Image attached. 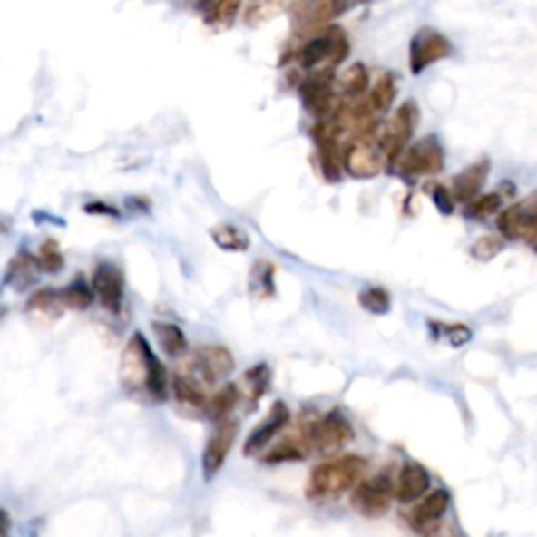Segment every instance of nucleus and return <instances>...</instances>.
Here are the masks:
<instances>
[{"label": "nucleus", "mask_w": 537, "mask_h": 537, "mask_svg": "<svg viewBox=\"0 0 537 537\" xmlns=\"http://www.w3.org/2000/svg\"><path fill=\"white\" fill-rule=\"evenodd\" d=\"M120 382L132 399L143 403H164L168 399L166 367L141 332H134L129 345L124 347L120 361Z\"/></svg>", "instance_id": "1"}, {"label": "nucleus", "mask_w": 537, "mask_h": 537, "mask_svg": "<svg viewBox=\"0 0 537 537\" xmlns=\"http://www.w3.org/2000/svg\"><path fill=\"white\" fill-rule=\"evenodd\" d=\"M367 468V460L361 455H340L317 464L307 479L305 495L315 503H327L353 492L359 485V479Z\"/></svg>", "instance_id": "2"}, {"label": "nucleus", "mask_w": 537, "mask_h": 537, "mask_svg": "<svg viewBox=\"0 0 537 537\" xmlns=\"http://www.w3.org/2000/svg\"><path fill=\"white\" fill-rule=\"evenodd\" d=\"M345 168L355 179H374L386 168V158L380 145V132L376 126L355 132L345 150Z\"/></svg>", "instance_id": "3"}, {"label": "nucleus", "mask_w": 537, "mask_h": 537, "mask_svg": "<svg viewBox=\"0 0 537 537\" xmlns=\"http://www.w3.org/2000/svg\"><path fill=\"white\" fill-rule=\"evenodd\" d=\"M420 112L414 101L403 103L397 112L393 113L391 120L382 126L380 131V145L386 158V171H393L399 166L403 153L407 151L409 141L414 137L415 126H418Z\"/></svg>", "instance_id": "4"}, {"label": "nucleus", "mask_w": 537, "mask_h": 537, "mask_svg": "<svg viewBox=\"0 0 537 537\" xmlns=\"http://www.w3.org/2000/svg\"><path fill=\"white\" fill-rule=\"evenodd\" d=\"M443 168H445V151L434 134L422 137L418 143L407 147L399 162V171L407 181L434 177Z\"/></svg>", "instance_id": "5"}, {"label": "nucleus", "mask_w": 537, "mask_h": 537, "mask_svg": "<svg viewBox=\"0 0 537 537\" xmlns=\"http://www.w3.org/2000/svg\"><path fill=\"white\" fill-rule=\"evenodd\" d=\"M395 498V481L388 474H376L361 481L351 493V506L366 519H378L391 510Z\"/></svg>", "instance_id": "6"}, {"label": "nucleus", "mask_w": 537, "mask_h": 537, "mask_svg": "<svg viewBox=\"0 0 537 537\" xmlns=\"http://www.w3.org/2000/svg\"><path fill=\"white\" fill-rule=\"evenodd\" d=\"M498 233L510 241H529L537 233V191L503 208L495 220Z\"/></svg>", "instance_id": "7"}, {"label": "nucleus", "mask_w": 537, "mask_h": 537, "mask_svg": "<svg viewBox=\"0 0 537 537\" xmlns=\"http://www.w3.org/2000/svg\"><path fill=\"white\" fill-rule=\"evenodd\" d=\"M348 49H351V46H348L347 32L332 25L326 34L307 40V43L302 44V49L298 53V63L300 67H305V70H313V67L324 63L326 59H330L332 65H340L347 59Z\"/></svg>", "instance_id": "8"}, {"label": "nucleus", "mask_w": 537, "mask_h": 537, "mask_svg": "<svg viewBox=\"0 0 537 537\" xmlns=\"http://www.w3.org/2000/svg\"><path fill=\"white\" fill-rule=\"evenodd\" d=\"M307 436L311 449L324 455H330L340 452V449L353 439L355 431L351 422H348L340 412H330L321 415L317 422L307 426Z\"/></svg>", "instance_id": "9"}, {"label": "nucleus", "mask_w": 537, "mask_h": 537, "mask_svg": "<svg viewBox=\"0 0 537 537\" xmlns=\"http://www.w3.org/2000/svg\"><path fill=\"white\" fill-rule=\"evenodd\" d=\"M454 53V46L447 36L433 28H422L409 43V70L414 76H420L428 67L443 62Z\"/></svg>", "instance_id": "10"}, {"label": "nucleus", "mask_w": 537, "mask_h": 537, "mask_svg": "<svg viewBox=\"0 0 537 537\" xmlns=\"http://www.w3.org/2000/svg\"><path fill=\"white\" fill-rule=\"evenodd\" d=\"M239 425L235 420H225L217 426V431L212 433L210 439L206 443L204 454H201V470H204V479L210 481L220 473V468L229 458L231 447L238 436Z\"/></svg>", "instance_id": "11"}, {"label": "nucleus", "mask_w": 537, "mask_h": 537, "mask_svg": "<svg viewBox=\"0 0 537 537\" xmlns=\"http://www.w3.org/2000/svg\"><path fill=\"white\" fill-rule=\"evenodd\" d=\"M302 105L311 116H327L334 110V73L332 70H324L319 73H311L302 80L300 84Z\"/></svg>", "instance_id": "12"}, {"label": "nucleus", "mask_w": 537, "mask_h": 537, "mask_svg": "<svg viewBox=\"0 0 537 537\" xmlns=\"http://www.w3.org/2000/svg\"><path fill=\"white\" fill-rule=\"evenodd\" d=\"M93 290H95L101 307L110 313H120L124 300L122 271L113 263H99L93 273Z\"/></svg>", "instance_id": "13"}, {"label": "nucleus", "mask_w": 537, "mask_h": 537, "mask_svg": "<svg viewBox=\"0 0 537 537\" xmlns=\"http://www.w3.org/2000/svg\"><path fill=\"white\" fill-rule=\"evenodd\" d=\"M288 422H290V409H288L284 401H275L273 407L268 409V414L260 420V425L248 434V439L244 443V455L250 458V455L263 452L268 443L284 431Z\"/></svg>", "instance_id": "14"}, {"label": "nucleus", "mask_w": 537, "mask_h": 537, "mask_svg": "<svg viewBox=\"0 0 537 537\" xmlns=\"http://www.w3.org/2000/svg\"><path fill=\"white\" fill-rule=\"evenodd\" d=\"M191 367L196 369V374L201 380L208 382V385H214V382L225 380L235 369V359L229 353V348L210 345L201 347L196 351L191 359Z\"/></svg>", "instance_id": "15"}, {"label": "nucleus", "mask_w": 537, "mask_h": 537, "mask_svg": "<svg viewBox=\"0 0 537 537\" xmlns=\"http://www.w3.org/2000/svg\"><path fill=\"white\" fill-rule=\"evenodd\" d=\"M449 506H452V495H449L447 489H436V492L425 495V498L409 510V525L415 532H428V529H433L447 514Z\"/></svg>", "instance_id": "16"}, {"label": "nucleus", "mask_w": 537, "mask_h": 537, "mask_svg": "<svg viewBox=\"0 0 537 537\" xmlns=\"http://www.w3.org/2000/svg\"><path fill=\"white\" fill-rule=\"evenodd\" d=\"M288 13L297 32H311L336 19L334 0H297L288 6Z\"/></svg>", "instance_id": "17"}, {"label": "nucleus", "mask_w": 537, "mask_h": 537, "mask_svg": "<svg viewBox=\"0 0 537 537\" xmlns=\"http://www.w3.org/2000/svg\"><path fill=\"white\" fill-rule=\"evenodd\" d=\"M431 489V474L418 462H407L401 466L397 479H395V498L401 503H412L420 500Z\"/></svg>", "instance_id": "18"}, {"label": "nucleus", "mask_w": 537, "mask_h": 537, "mask_svg": "<svg viewBox=\"0 0 537 537\" xmlns=\"http://www.w3.org/2000/svg\"><path fill=\"white\" fill-rule=\"evenodd\" d=\"M489 171H492V162L487 158H481L474 164H470L466 171L455 174L452 181V193L455 201L470 204V201L479 198L483 185H485L489 177Z\"/></svg>", "instance_id": "19"}, {"label": "nucleus", "mask_w": 537, "mask_h": 537, "mask_svg": "<svg viewBox=\"0 0 537 537\" xmlns=\"http://www.w3.org/2000/svg\"><path fill=\"white\" fill-rule=\"evenodd\" d=\"M172 393H174V399L181 407L185 409V412L190 414H206L208 409V399L204 391L198 386L196 380H191L190 376H174L172 378Z\"/></svg>", "instance_id": "20"}, {"label": "nucleus", "mask_w": 537, "mask_h": 537, "mask_svg": "<svg viewBox=\"0 0 537 537\" xmlns=\"http://www.w3.org/2000/svg\"><path fill=\"white\" fill-rule=\"evenodd\" d=\"M38 268H40L38 259H34L32 254H28V252H22L19 257L11 260L9 268H6L5 284L11 286L13 290H19V292L28 290L34 281H36Z\"/></svg>", "instance_id": "21"}, {"label": "nucleus", "mask_w": 537, "mask_h": 537, "mask_svg": "<svg viewBox=\"0 0 537 537\" xmlns=\"http://www.w3.org/2000/svg\"><path fill=\"white\" fill-rule=\"evenodd\" d=\"M65 302L59 290H38L25 305V311L36 319H57L65 311Z\"/></svg>", "instance_id": "22"}, {"label": "nucleus", "mask_w": 537, "mask_h": 537, "mask_svg": "<svg viewBox=\"0 0 537 537\" xmlns=\"http://www.w3.org/2000/svg\"><path fill=\"white\" fill-rule=\"evenodd\" d=\"M151 330L168 357H179L187 351V338L179 326L168 324V321H153Z\"/></svg>", "instance_id": "23"}, {"label": "nucleus", "mask_w": 537, "mask_h": 537, "mask_svg": "<svg viewBox=\"0 0 537 537\" xmlns=\"http://www.w3.org/2000/svg\"><path fill=\"white\" fill-rule=\"evenodd\" d=\"M239 397H241V393H239L238 385H225L210 401H208V409H206L208 418H210L212 422H217V425L229 420V414L233 412L235 407H238Z\"/></svg>", "instance_id": "24"}, {"label": "nucleus", "mask_w": 537, "mask_h": 537, "mask_svg": "<svg viewBox=\"0 0 537 537\" xmlns=\"http://www.w3.org/2000/svg\"><path fill=\"white\" fill-rule=\"evenodd\" d=\"M369 72L364 63H353L340 76V91L347 101H359L367 93Z\"/></svg>", "instance_id": "25"}, {"label": "nucleus", "mask_w": 537, "mask_h": 537, "mask_svg": "<svg viewBox=\"0 0 537 537\" xmlns=\"http://www.w3.org/2000/svg\"><path fill=\"white\" fill-rule=\"evenodd\" d=\"M212 241L227 252H246L250 246V238L246 231H241L238 225H217L210 231Z\"/></svg>", "instance_id": "26"}, {"label": "nucleus", "mask_w": 537, "mask_h": 537, "mask_svg": "<svg viewBox=\"0 0 537 537\" xmlns=\"http://www.w3.org/2000/svg\"><path fill=\"white\" fill-rule=\"evenodd\" d=\"M241 0H214L204 13V22L210 28H229L233 19L238 17Z\"/></svg>", "instance_id": "27"}, {"label": "nucleus", "mask_w": 537, "mask_h": 537, "mask_svg": "<svg viewBox=\"0 0 537 537\" xmlns=\"http://www.w3.org/2000/svg\"><path fill=\"white\" fill-rule=\"evenodd\" d=\"M244 388H246V397L252 405H257L260 397L268 391V385H271V369L265 364H259L248 369L244 374Z\"/></svg>", "instance_id": "28"}, {"label": "nucleus", "mask_w": 537, "mask_h": 537, "mask_svg": "<svg viewBox=\"0 0 537 537\" xmlns=\"http://www.w3.org/2000/svg\"><path fill=\"white\" fill-rule=\"evenodd\" d=\"M286 11L284 0H259L246 11L244 22L250 25H263Z\"/></svg>", "instance_id": "29"}, {"label": "nucleus", "mask_w": 537, "mask_h": 537, "mask_svg": "<svg viewBox=\"0 0 537 537\" xmlns=\"http://www.w3.org/2000/svg\"><path fill=\"white\" fill-rule=\"evenodd\" d=\"M502 193L493 191V193H483L476 200L470 201L466 206V217L474 219V220H485L493 214H500L502 210Z\"/></svg>", "instance_id": "30"}, {"label": "nucleus", "mask_w": 537, "mask_h": 537, "mask_svg": "<svg viewBox=\"0 0 537 537\" xmlns=\"http://www.w3.org/2000/svg\"><path fill=\"white\" fill-rule=\"evenodd\" d=\"M62 292V298L67 308H73V311H84V308L91 307L93 302V292L89 286L84 284L83 279H73L72 284H67Z\"/></svg>", "instance_id": "31"}, {"label": "nucleus", "mask_w": 537, "mask_h": 537, "mask_svg": "<svg viewBox=\"0 0 537 537\" xmlns=\"http://www.w3.org/2000/svg\"><path fill=\"white\" fill-rule=\"evenodd\" d=\"M395 97H397V83H395V78L391 76V73H385V76L376 83L372 93H369V101H372L374 110L378 113L386 112L388 107L393 105Z\"/></svg>", "instance_id": "32"}, {"label": "nucleus", "mask_w": 537, "mask_h": 537, "mask_svg": "<svg viewBox=\"0 0 537 537\" xmlns=\"http://www.w3.org/2000/svg\"><path fill=\"white\" fill-rule=\"evenodd\" d=\"M359 305L364 311L374 315H386L391 311V294L385 288H366L359 292Z\"/></svg>", "instance_id": "33"}, {"label": "nucleus", "mask_w": 537, "mask_h": 537, "mask_svg": "<svg viewBox=\"0 0 537 537\" xmlns=\"http://www.w3.org/2000/svg\"><path fill=\"white\" fill-rule=\"evenodd\" d=\"M503 246H506L503 244V238H498V235H481L470 246V254H473V259L481 260V263H489V260H493L503 250Z\"/></svg>", "instance_id": "34"}, {"label": "nucleus", "mask_w": 537, "mask_h": 537, "mask_svg": "<svg viewBox=\"0 0 537 537\" xmlns=\"http://www.w3.org/2000/svg\"><path fill=\"white\" fill-rule=\"evenodd\" d=\"M38 263H40V268L46 273H59L65 267L63 252L55 239H46L44 244L40 246Z\"/></svg>", "instance_id": "35"}, {"label": "nucleus", "mask_w": 537, "mask_h": 537, "mask_svg": "<svg viewBox=\"0 0 537 537\" xmlns=\"http://www.w3.org/2000/svg\"><path fill=\"white\" fill-rule=\"evenodd\" d=\"M428 326H431L434 338L447 340L452 347H462L473 338V334H470L468 327L462 324H434V321H431Z\"/></svg>", "instance_id": "36"}, {"label": "nucleus", "mask_w": 537, "mask_h": 537, "mask_svg": "<svg viewBox=\"0 0 537 537\" xmlns=\"http://www.w3.org/2000/svg\"><path fill=\"white\" fill-rule=\"evenodd\" d=\"M250 290L263 294V297H271L273 294V265L268 263H257L250 273Z\"/></svg>", "instance_id": "37"}, {"label": "nucleus", "mask_w": 537, "mask_h": 537, "mask_svg": "<svg viewBox=\"0 0 537 537\" xmlns=\"http://www.w3.org/2000/svg\"><path fill=\"white\" fill-rule=\"evenodd\" d=\"M428 193H431L436 210L441 214H452L455 210V198L452 190H447L445 185H439V183L431 185L428 187Z\"/></svg>", "instance_id": "38"}, {"label": "nucleus", "mask_w": 537, "mask_h": 537, "mask_svg": "<svg viewBox=\"0 0 537 537\" xmlns=\"http://www.w3.org/2000/svg\"><path fill=\"white\" fill-rule=\"evenodd\" d=\"M527 246H529V248H532V250H533V252H537V233L533 235V238H532V239H529V241H527Z\"/></svg>", "instance_id": "39"}, {"label": "nucleus", "mask_w": 537, "mask_h": 537, "mask_svg": "<svg viewBox=\"0 0 537 537\" xmlns=\"http://www.w3.org/2000/svg\"><path fill=\"white\" fill-rule=\"evenodd\" d=\"M3 537H6V535H3Z\"/></svg>", "instance_id": "40"}]
</instances>
